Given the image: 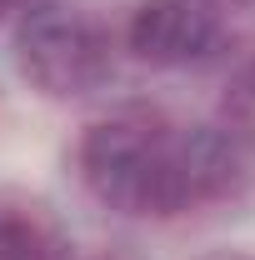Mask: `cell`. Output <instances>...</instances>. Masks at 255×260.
I'll return each instance as SVG.
<instances>
[{"label": "cell", "mask_w": 255, "mask_h": 260, "mask_svg": "<svg viewBox=\"0 0 255 260\" xmlns=\"http://www.w3.org/2000/svg\"><path fill=\"white\" fill-rule=\"evenodd\" d=\"M0 260H50V245L30 220L0 215Z\"/></svg>", "instance_id": "obj_5"}, {"label": "cell", "mask_w": 255, "mask_h": 260, "mask_svg": "<svg viewBox=\"0 0 255 260\" xmlns=\"http://www.w3.org/2000/svg\"><path fill=\"white\" fill-rule=\"evenodd\" d=\"M215 35H220V20L210 0H140L125 25V45L135 60L175 70L210 55Z\"/></svg>", "instance_id": "obj_3"}, {"label": "cell", "mask_w": 255, "mask_h": 260, "mask_svg": "<svg viewBox=\"0 0 255 260\" xmlns=\"http://www.w3.org/2000/svg\"><path fill=\"white\" fill-rule=\"evenodd\" d=\"M165 150H170V165H175L190 205L235 195L250 175V145L230 125H195L175 140H165Z\"/></svg>", "instance_id": "obj_4"}, {"label": "cell", "mask_w": 255, "mask_h": 260, "mask_svg": "<svg viewBox=\"0 0 255 260\" xmlns=\"http://www.w3.org/2000/svg\"><path fill=\"white\" fill-rule=\"evenodd\" d=\"M215 260H250V255H215Z\"/></svg>", "instance_id": "obj_7"}, {"label": "cell", "mask_w": 255, "mask_h": 260, "mask_svg": "<svg viewBox=\"0 0 255 260\" xmlns=\"http://www.w3.org/2000/svg\"><path fill=\"white\" fill-rule=\"evenodd\" d=\"M15 5H20V0H0V15H5V10H15Z\"/></svg>", "instance_id": "obj_6"}, {"label": "cell", "mask_w": 255, "mask_h": 260, "mask_svg": "<svg viewBox=\"0 0 255 260\" xmlns=\"http://www.w3.org/2000/svg\"><path fill=\"white\" fill-rule=\"evenodd\" d=\"M80 180L90 185L100 205H110L120 215H180V210H190L165 140L135 115H115V120H100L85 130Z\"/></svg>", "instance_id": "obj_1"}, {"label": "cell", "mask_w": 255, "mask_h": 260, "mask_svg": "<svg viewBox=\"0 0 255 260\" xmlns=\"http://www.w3.org/2000/svg\"><path fill=\"white\" fill-rule=\"evenodd\" d=\"M15 60L45 95H90L110 75V45L80 10L40 5L15 30Z\"/></svg>", "instance_id": "obj_2"}]
</instances>
